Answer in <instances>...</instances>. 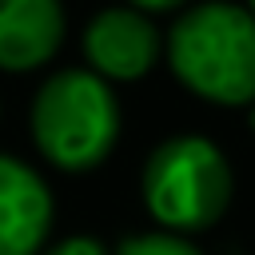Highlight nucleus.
<instances>
[{
	"label": "nucleus",
	"instance_id": "f257e3e1",
	"mask_svg": "<svg viewBox=\"0 0 255 255\" xmlns=\"http://www.w3.org/2000/svg\"><path fill=\"white\" fill-rule=\"evenodd\" d=\"M175 80L223 108L255 104V12L227 0L187 8L167 32Z\"/></svg>",
	"mask_w": 255,
	"mask_h": 255
},
{
	"label": "nucleus",
	"instance_id": "f03ea898",
	"mask_svg": "<svg viewBox=\"0 0 255 255\" xmlns=\"http://www.w3.org/2000/svg\"><path fill=\"white\" fill-rule=\"evenodd\" d=\"M32 135L60 171H92L120 135V104L96 72H56L32 104Z\"/></svg>",
	"mask_w": 255,
	"mask_h": 255
},
{
	"label": "nucleus",
	"instance_id": "7ed1b4c3",
	"mask_svg": "<svg viewBox=\"0 0 255 255\" xmlns=\"http://www.w3.org/2000/svg\"><path fill=\"white\" fill-rule=\"evenodd\" d=\"M143 203L175 235L203 231L231 203V163L207 135H171L143 163Z\"/></svg>",
	"mask_w": 255,
	"mask_h": 255
},
{
	"label": "nucleus",
	"instance_id": "20e7f679",
	"mask_svg": "<svg viewBox=\"0 0 255 255\" xmlns=\"http://www.w3.org/2000/svg\"><path fill=\"white\" fill-rule=\"evenodd\" d=\"M84 56L104 80H139L159 60V28L139 8H104L84 28Z\"/></svg>",
	"mask_w": 255,
	"mask_h": 255
},
{
	"label": "nucleus",
	"instance_id": "39448f33",
	"mask_svg": "<svg viewBox=\"0 0 255 255\" xmlns=\"http://www.w3.org/2000/svg\"><path fill=\"white\" fill-rule=\"evenodd\" d=\"M52 227V191L20 159L0 155V255H36Z\"/></svg>",
	"mask_w": 255,
	"mask_h": 255
},
{
	"label": "nucleus",
	"instance_id": "423d86ee",
	"mask_svg": "<svg viewBox=\"0 0 255 255\" xmlns=\"http://www.w3.org/2000/svg\"><path fill=\"white\" fill-rule=\"evenodd\" d=\"M64 40L60 0H0V68L28 72L56 56Z\"/></svg>",
	"mask_w": 255,
	"mask_h": 255
},
{
	"label": "nucleus",
	"instance_id": "0eeeda50",
	"mask_svg": "<svg viewBox=\"0 0 255 255\" xmlns=\"http://www.w3.org/2000/svg\"><path fill=\"white\" fill-rule=\"evenodd\" d=\"M116 255H203V251L175 231H147V235H128L116 247Z\"/></svg>",
	"mask_w": 255,
	"mask_h": 255
},
{
	"label": "nucleus",
	"instance_id": "6e6552de",
	"mask_svg": "<svg viewBox=\"0 0 255 255\" xmlns=\"http://www.w3.org/2000/svg\"><path fill=\"white\" fill-rule=\"evenodd\" d=\"M44 255H108V251H104V243L92 239V235H72V239H64V243L48 247Z\"/></svg>",
	"mask_w": 255,
	"mask_h": 255
},
{
	"label": "nucleus",
	"instance_id": "1a4fd4ad",
	"mask_svg": "<svg viewBox=\"0 0 255 255\" xmlns=\"http://www.w3.org/2000/svg\"><path fill=\"white\" fill-rule=\"evenodd\" d=\"M131 8H139V12H171V8H179L183 0H128Z\"/></svg>",
	"mask_w": 255,
	"mask_h": 255
},
{
	"label": "nucleus",
	"instance_id": "9d476101",
	"mask_svg": "<svg viewBox=\"0 0 255 255\" xmlns=\"http://www.w3.org/2000/svg\"><path fill=\"white\" fill-rule=\"evenodd\" d=\"M247 8H251V12H255V0H247Z\"/></svg>",
	"mask_w": 255,
	"mask_h": 255
},
{
	"label": "nucleus",
	"instance_id": "9b49d317",
	"mask_svg": "<svg viewBox=\"0 0 255 255\" xmlns=\"http://www.w3.org/2000/svg\"><path fill=\"white\" fill-rule=\"evenodd\" d=\"M251 128H255V116H251Z\"/></svg>",
	"mask_w": 255,
	"mask_h": 255
}]
</instances>
